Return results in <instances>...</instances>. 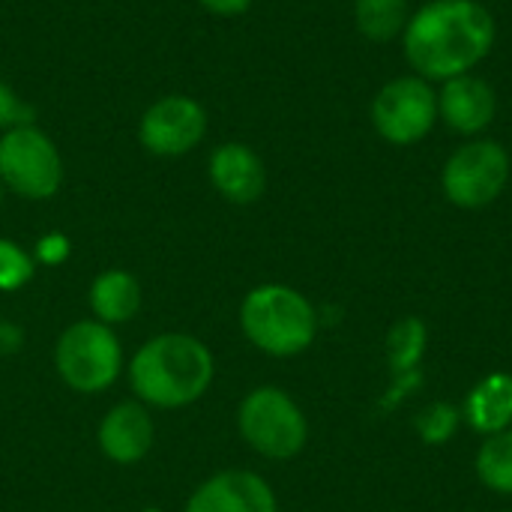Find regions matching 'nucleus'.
I'll return each mask as SVG.
<instances>
[{
    "label": "nucleus",
    "instance_id": "nucleus-19",
    "mask_svg": "<svg viewBox=\"0 0 512 512\" xmlns=\"http://www.w3.org/2000/svg\"><path fill=\"white\" fill-rule=\"evenodd\" d=\"M462 426V411L450 402H432L417 417V435L429 447H444L456 438Z\"/></svg>",
    "mask_w": 512,
    "mask_h": 512
},
{
    "label": "nucleus",
    "instance_id": "nucleus-4",
    "mask_svg": "<svg viewBox=\"0 0 512 512\" xmlns=\"http://www.w3.org/2000/svg\"><path fill=\"white\" fill-rule=\"evenodd\" d=\"M54 369L72 393H105L126 372L123 342L114 327L96 318L72 321L54 342Z\"/></svg>",
    "mask_w": 512,
    "mask_h": 512
},
{
    "label": "nucleus",
    "instance_id": "nucleus-6",
    "mask_svg": "<svg viewBox=\"0 0 512 512\" xmlns=\"http://www.w3.org/2000/svg\"><path fill=\"white\" fill-rule=\"evenodd\" d=\"M0 183L24 201H48L63 186V156L36 123L0 132Z\"/></svg>",
    "mask_w": 512,
    "mask_h": 512
},
{
    "label": "nucleus",
    "instance_id": "nucleus-8",
    "mask_svg": "<svg viewBox=\"0 0 512 512\" xmlns=\"http://www.w3.org/2000/svg\"><path fill=\"white\" fill-rule=\"evenodd\" d=\"M369 114L387 144L414 147L438 123V90L420 75H399L375 93Z\"/></svg>",
    "mask_w": 512,
    "mask_h": 512
},
{
    "label": "nucleus",
    "instance_id": "nucleus-20",
    "mask_svg": "<svg viewBox=\"0 0 512 512\" xmlns=\"http://www.w3.org/2000/svg\"><path fill=\"white\" fill-rule=\"evenodd\" d=\"M36 276V261L33 252H27L21 243L0 237V294H12L21 291L24 285H30Z\"/></svg>",
    "mask_w": 512,
    "mask_h": 512
},
{
    "label": "nucleus",
    "instance_id": "nucleus-15",
    "mask_svg": "<svg viewBox=\"0 0 512 512\" xmlns=\"http://www.w3.org/2000/svg\"><path fill=\"white\" fill-rule=\"evenodd\" d=\"M462 420L483 438L512 426V375L492 372L480 378L462 405Z\"/></svg>",
    "mask_w": 512,
    "mask_h": 512
},
{
    "label": "nucleus",
    "instance_id": "nucleus-23",
    "mask_svg": "<svg viewBox=\"0 0 512 512\" xmlns=\"http://www.w3.org/2000/svg\"><path fill=\"white\" fill-rule=\"evenodd\" d=\"M207 12L213 15H222V18H234V15H243L255 0H198Z\"/></svg>",
    "mask_w": 512,
    "mask_h": 512
},
{
    "label": "nucleus",
    "instance_id": "nucleus-10",
    "mask_svg": "<svg viewBox=\"0 0 512 512\" xmlns=\"http://www.w3.org/2000/svg\"><path fill=\"white\" fill-rule=\"evenodd\" d=\"M183 512H279V498L261 474L225 468L192 489Z\"/></svg>",
    "mask_w": 512,
    "mask_h": 512
},
{
    "label": "nucleus",
    "instance_id": "nucleus-24",
    "mask_svg": "<svg viewBox=\"0 0 512 512\" xmlns=\"http://www.w3.org/2000/svg\"><path fill=\"white\" fill-rule=\"evenodd\" d=\"M21 330L15 327V324H0V351L3 354H12V351H18V345H21Z\"/></svg>",
    "mask_w": 512,
    "mask_h": 512
},
{
    "label": "nucleus",
    "instance_id": "nucleus-22",
    "mask_svg": "<svg viewBox=\"0 0 512 512\" xmlns=\"http://www.w3.org/2000/svg\"><path fill=\"white\" fill-rule=\"evenodd\" d=\"M69 255H72V243H69V237L60 234V231L42 234V237L36 240V246H33V261H36V264H45V267H60V264L69 261Z\"/></svg>",
    "mask_w": 512,
    "mask_h": 512
},
{
    "label": "nucleus",
    "instance_id": "nucleus-7",
    "mask_svg": "<svg viewBox=\"0 0 512 512\" xmlns=\"http://www.w3.org/2000/svg\"><path fill=\"white\" fill-rule=\"evenodd\" d=\"M510 153L492 138H471L450 153L441 168V189L459 210H483L510 183Z\"/></svg>",
    "mask_w": 512,
    "mask_h": 512
},
{
    "label": "nucleus",
    "instance_id": "nucleus-17",
    "mask_svg": "<svg viewBox=\"0 0 512 512\" xmlns=\"http://www.w3.org/2000/svg\"><path fill=\"white\" fill-rule=\"evenodd\" d=\"M474 468H477V480L489 492L512 495V426L498 435H489L480 444Z\"/></svg>",
    "mask_w": 512,
    "mask_h": 512
},
{
    "label": "nucleus",
    "instance_id": "nucleus-3",
    "mask_svg": "<svg viewBox=\"0 0 512 512\" xmlns=\"http://www.w3.org/2000/svg\"><path fill=\"white\" fill-rule=\"evenodd\" d=\"M318 324L312 300L282 282L255 285L240 303V330L246 342L276 360L309 351L318 336Z\"/></svg>",
    "mask_w": 512,
    "mask_h": 512
},
{
    "label": "nucleus",
    "instance_id": "nucleus-12",
    "mask_svg": "<svg viewBox=\"0 0 512 512\" xmlns=\"http://www.w3.org/2000/svg\"><path fill=\"white\" fill-rule=\"evenodd\" d=\"M498 111V96L492 84L474 72L441 81L438 90V120H444L456 135L480 138Z\"/></svg>",
    "mask_w": 512,
    "mask_h": 512
},
{
    "label": "nucleus",
    "instance_id": "nucleus-1",
    "mask_svg": "<svg viewBox=\"0 0 512 512\" xmlns=\"http://www.w3.org/2000/svg\"><path fill=\"white\" fill-rule=\"evenodd\" d=\"M498 39L495 15L480 0H429L411 12L402 48L414 75L447 81L480 66Z\"/></svg>",
    "mask_w": 512,
    "mask_h": 512
},
{
    "label": "nucleus",
    "instance_id": "nucleus-16",
    "mask_svg": "<svg viewBox=\"0 0 512 512\" xmlns=\"http://www.w3.org/2000/svg\"><path fill=\"white\" fill-rule=\"evenodd\" d=\"M411 18L408 0H354V24L360 36L369 42H393L402 39L405 24Z\"/></svg>",
    "mask_w": 512,
    "mask_h": 512
},
{
    "label": "nucleus",
    "instance_id": "nucleus-21",
    "mask_svg": "<svg viewBox=\"0 0 512 512\" xmlns=\"http://www.w3.org/2000/svg\"><path fill=\"white\" fill-rule=\"evenodd\" d=\"M27 123H33V108L6 81H0V132L18 129Z\"/></svg>",
    "mask_w": 512,
    "mask_h": 512
},
{
    "label": "nucleus",
    "instance_id": "nucleus-11",
    "mask_svg": "<svg viewBox=\"0 0 512 512\" xmlns=\"http://www.w3.org/2000/svg\"><path fill=\"white\" fill-rule=\"evenodd\" d=\"M153 441H156V426L150 408L141 405L138 399L111 405L96 426L99 453L120 468H132L144 462L153 450Z\"/></svg>",
    "mask_w": 512,
    "mask_h": 512
},
{
    "label": "nucleus",
    "instance_id": "nucleus-25",
    "mask_svg": "<svg viewBox=\"0 0 512 512\" xmlns=\"http://www.w3.org/2000/svg\"><path fill=\"white\" fill-rule=\"evenodd\" d=\"M3 198H6V189H3V183H0V207H3Z\"/></svg>",
    "mask_w": 512,
    "mask_h": 512
},
{
    "label": "nucleus",
    "instance_id": "nucleus-14",
    "mask_svg": "<svg viewBox=\"0 0 512 512\" xmlns=\"http://www.w3.org/2000/svg\"><path fill=\"white\" fill-rule=\"evenodd\" d=\"M87 306H90V318L108 324V327H123L129 321H135V315L144 306V288L138 282L135 273L111 267L102 270L90 288H87Z\"/></svg>",
    "mask_w": 512,
    "mask_h": 512
},
{
    "label": "nucleus",
    "instance_id": "nucleus-2",
    "mask_svg": "<svg viewBox=\"0 0 512 512\" xmlns=\"http://www.w3.org/2000/svg\"><path fill=\"white\" fill-rule=\"evenodd\" d=\"M126 378L141 405L180 411L207 396L216 381V357L192 333H156L132 354Z\"/></svg>",
    "mask_w": 512,
    "mask_h": 512
},
{
    "label": "nucleus",
    "instance_id": "nucleus-13",
    "mask_svg": "<svg viewBox=\"0 0 512 512\" xmlns=\"http://www.w3.org/2000/svg\"><path fill=\"white\" fill-rule=\"evenodd\" d=\"M207 177L213 189L237 207L255 204L267 189L264 159L243 141H225L210 153Z\"/></svg>",
    "mask_w": 512,
    "mask_h": 512
},
{
    "label": "nucleus",
    "instance_id": "nucleus-18",
    "mask_svg": "<svg viewBox=\"0 0 512 512\" xmlns=\"http://www.w3.org/2000/svg\"><path fill=\"white\" fill-rule=\"evenodd\" d=\"M429 330L420 318H402L387 333V363L396 375H411L426 354Z\"/></svg>",
    "mask_w": 512,
    "mask_h": 512
},
{
    "label": "nucleus",
    "instance_id": "nucleus-9",
    "mask_svg": "<svg viewBox=\"0 0 512 512\" xmlns=\"http://www.w3.org/2000/svg\"><path fill=\"white\" fill-rule=\"evenodd\" d=\"M207 135V111L186 93L156 99L138 120V141L147 153L177 159L195 150Z\"/></svg>",
    "mask_w": 512,
    "mask_h": 512
},
{
    "label": "nucleus",
    "instance_id": "nucleus-5",
    "mask_svg": "<svg viewBox=\"0 0 512 512\" xmlns=\"http://www.w3.org/2000/svg\"><path fill=\"white\" fill-rule=\"evenodd\" d=\"M237 432L252 453L270 462H291L309 444V420L303 408L276 384H261L240 399Z\"/></svg>",
    "mask_w": 512,
    "mask_h": 512
}]
</instances>
